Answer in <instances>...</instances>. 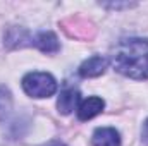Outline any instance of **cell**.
<instances>
[{"label":"cell","instance_id":"1","mask_svg":"<svg viewBox=\"0 0 148 146\" xmlns=\"http://www.w3.org/2000/svg\"><path fill=\"white\" fill-rule=\"evenodd\" d=\"M112 65L131 79H148V38L121 40L112 53Z\"/></svg>","mask_w":148,"mask_h":146},{"label":"cell","instance_id":"2","mask_svg":"<svg viewBox=\"0 0 148 146\" xmlns=\"http://www.w3.org/2000/svg\"><path fill=\"white\" fill-rule=\"evenodd\" d=\"M21 84L24 93L31 98H48L57 91V81L48 72H28Z\"/></svg>","mask_w":148,"mask_h":146},{"label":"cell","instance_id":"3","mask_svg":"<svg viewBox=\"0 0 148 146\" xmlns=\"http://www.w3.org/2000/svg\"><path fill=\"white\" fill-rule=\"evenodd\" d=\"M107 67H109V60L105 57L93 55L79 65V76L81 77H98L107 71Z\"/></svg>","mask_w":148,"mask_h":146},{"label":"cell","instance_id":"4","mask_svg":"<svg viewBox=\"0 0 148 146\" xmlns=\"http://www.w3.org/2000/svg\"><path fill=\"white\" fill-rule=\"evenodd\" d=\"M105 108V102L98 96H90L83 102H79L77 105V119L79 120H90L93 117H97L98 113H102V110Z\"/></svg>","mask_w":148,"mask_h":146},{"label":"cell","instance_id":"5","mask_svg":"<svg viewBox=\"0 0 148 146\" xmlns=\"http://www.w3.org/2000/svg\"><path fill=\"white\" fill-rule=\"evenodd\" d=\"M31 46H36L43 53H57L60 48L59 38L52 31H40L31 38Z\"/></svg>","mask_w":148,"mask_h":146},{"label":"cell","instance_id":"6","mask_svg":"<svg viewBox=\"0 0 148 146\" xmlns=\"http://www.w3.org/2000/svg\"><path fill=\"white\" fill-rule=\"evenodd\" d=\"M93 146H121V134L114 127H98L91 138Z\"/></svg>","mask_w":148,"mask_h":146},{"label":"cell","instance_id":"7","mask_svg":"<svg viewBox=\"0 0 148 146\" xmlns=\"http://www.w3.org/2000/svg\"><path fill=\"white\" fill-rule=\"evenodd\" d=\"M81 98H79V91L74 89V88H67L60 93L59 100H57V108L60 113L64 115H69L71 112L77 110V105H79Z\"/></svg>","mask_w":148,"mask_h":146},{"label":"cell","instance_id":"8","mask_svg":"<svg viewBox=\"0 0 148 146\" xmlns=\"http://www.w3.org/2000/svg\"><path fill=\"white\" fill-rule=\"evenodd\" d=\"M141 141H143V145L145 146H148V119L145 120L143 129H141Z\"/></svg>","mask_w":148,"mask_h":146},{"label":"cell","instance_id":"9","mask_svg":"<svg viewBox=\"0 0 148 146\" xmlns=\"http://www.w3.org/2000/svg\"><path fill=\"white\" fill-rule=\"evenodd\" d=\"M43 146H66L64 143H60V141H50V143H47V145Z\"/></svg>","mask_w":148,"mask_h":146}]
</instances>
